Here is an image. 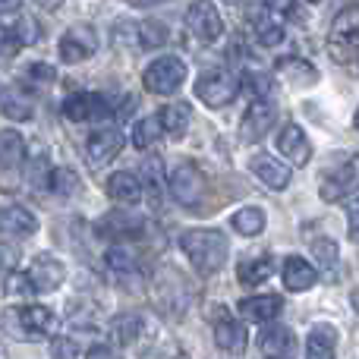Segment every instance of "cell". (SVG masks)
Here are the masks:
<instances>
[{
  "label": "cell",
  "instance_id": "4",
  "mask_svg": "<svg viewBox=\"0 0 359 359\" xmlns=\"http://www.w3.org/2000/svg\"><path fill=\"white\" fill-rule=\"evenodd\" d=\"M236 92H240V79L233 73H227V69H208L196 82L198 101L208 107H227L236 98Z\"/></svg>",
  "mask_w": 359,
  "mask_h": 359
},
{
  "label": "cell",
  "instance_id": "26",
  "mask_svg": "<svg viewBox=\"0 0 359 359\" xmlns=\"http://www.w3.org/2000/svg\"><path fill=\"white\" fill-rule=\"evenodd\" d=\"M271 274H274V259L271 255H255V259L240 262V268H236V278H240V284H246V287L265 284Z\"/></svg>",
  "mask_w": 359,
  "mask_h": 359
},
{
  "label": "cell",
  "instance_id": "31",
  "mask_svg": "<svg viewBox=\"0 0 359 359\" xmlns=\"http://www.w3.org/2000/svg\"><path fill=\"white\" fill-rule=\"evenodd\" d=\"M230 224H233V230L243 236H259L262 230H265L268 217L259 205H246V208H240L233 217H230Z\"/></svg>",
  "mask_w": 359,
  "mask_h": 359
},
{
  "label": "cell",
  "instance_id": "46",
  "mask_svg": "<svg viewBox=\"0 0 359 359\" xmlns=\"http://www.w3.org/2000/svg\"><path fill=\"white\" fill-rule=\"evenodd\" d=\"M22 0H0V16H10V13H19Z\"/></svg>",
  "mask_w": 359,
  "mask_h": 359
},
{
  "label": "cell",
  "instance_id": "8",
  "mask_svg": "<svg viewBox=\"0 0 359 359\" xmlns=\"http://www.w3.org/2000/svg\"><path fill=\"white\" fill-rule=\"evenodd\" d=\"M215 344L230 356H240L246 353V344H249V334H246V325L240 318H233L227 309H215Z\"/></svg>",
  "mask_w": 359,
  "mask_h": 359
},
{
  "label": "cell",
  "instance_id": "23",
  "mask_svg": "<svg viewBox=\"0 0 359 359\" xmlns=\"http://www.w3.org/2000/svg\"><path fill=\"white\" fill-rule=\"evenodd\" d=\"M139 183H142V196H149V202L158 208V205L164 202V192L170 189L168 177H164L161 158H149V161L142 164V177H139Z\"/></svg>",
  "mask_w": 359,
  "mask_h": 359
},
{
  "label": "cell",
  "instance_id": "20",
  "mask_svg": "<svg viewBox=\"0 0 359 359\" xmlns=\"http://www.w3.org/2000/svg\"><path fill=\"white\" fill-rule=\"evenodd\" d=\"M249 168H252V174L259 177L271 192L287 189V183H290V168H287L284 161H278V158H271V155H255Z\"/></svg>",
  "mask_w": 359,
  "mask_h": 359
},
{
  "label": "cell",
  "instance_id": "41",
  "mask_svg": "<svg viewBox=\"0 0 359 359\" xmlns=\"http://www.w3.org/2000/svg\"><path fill=\"white\" fill-rule=\"evenodd\" d=\"M19 48H22V41H19L16 29H6V25H0V57H16Z\"/></svg>",
  "mask_w": 359,
  "mask_h": 359
},
{
  "label": "cell",
  "instance_id": "5",
  "mask_svg": "<svg viewBox=\"0 0 359 359\" xmlns=\"http://www.w3.org/2000/svg\"><path fill=\"white\" fill-rule=\"evenodd\" d=\"M168 186H170V196H174L183 208H196L205 198V192H208V180H205V174L196 164H180V168H174Z\"/></svg>",
  "mask_w": 359,
  "mask_h": 359
},
{
  "label": "cell",
  "instance_id": "17",
  "mask_svg": "<svg viewBox=\"0 0 359 359\" xmlns=\"http://www.w3.org/2000/svg\"><path fill=\"white\" fill-rule=\"evenodd\" d=\"M278 151L293 164V168H303V164H309L312 145H309V139H306L303 126L287 123L284 130H280V136H278Z\"/></svg>",
  "mask_w": 359,
  "mask_h": 359
},
{
  "label": "cell",
  "instance_id": "47",
  "mask_svg": "<svg viewBox=\"0 0 359 359\" xmlns=\"http://www.w3.org/2000/svg\"><path fill=\"white\" fill-rule=\"evenodd\" d=\"M38 6H44V10H60V4L63 0H35Z\"/></svg>",
  "mask_w": 359,
  "mask_h": 359
},
{
  "label": "cell",
  "instance_id": "25",
  "mask_svg": "<svg viewBox=\"0 0 359 359\" xmlns=\"http://www.w3.org/2000/svg\"><path fill=\"white\" fill-rule=\"evenodd\" d=\"M337 347V331L331 325H316L306 337V356L309 359H334Z\"/></svg>",
  "mask_w": 359,
  "mask_h": 359
},
{
  "label": "cell",
  "instance_id": "50",
  "mask_svg": "<svg viewBox=\"0 0 359 359\" xmlns=\"http://www.w3.org/2000/svg\"><path fill=\"white\" fill-rule=\"evenodd\" d=\"M353 123H356V130H359V111H356V117H353Z\"/></svg>",
  "mask_w": 359,
  "mask_h": 359
},
{
  "label": "cell",
  "instance_id": "13",
  "mask_svg": "<svg viewBox=\"0 0 359 359\" xmlns=\"http://www.w3.org/2000/svg\"><path fill=\"white\" fill-rule=\"evenodd\" d=\"M259 344L268 359H293L297 356V334L280 322H268L259 334Z\"/></svg>",
  "mask_w": 359,
  "mask_h": 359
},
{
  "label": "cell",
  "instance_id": "16",
  "mask_svg": "<svg viewBox=\"0 0 359 359\" xmlns=\"http://www.w3.org/2000/svg\"><path fill=\"white\" fill-rule=\"evenodd\" d=\"M249 22H252V32H255V41L265 44V48H278L280 41H284V22H280V13H274L271 6H255L252 16H249Z\"/></svg>",
  "mask_w": 359,
  "mask_h": 359
},
{
  "label": "cell",
  "instance_id": "38",
  "mask_svg": "<svg viewBox=\"0 0 359 359\" xmlns=\"http://www.w3.org/2000/svg\"><path fill=\"white\" fill-rule=\"evenodd\" d=\"M4 287H6V293H16V297H29V293H35L29 274H22V271H10V274H6Z\"/></svg>",
  "mask_w": 359,
  "mask_h": 359
},
{
  "label": "cell",
  "instance_id": "21",
  "mask_svg": "<svg viewBox=\"0 0 359 359\" xmlns=\"http://www.w3.org/2000/svg\"><path fill=\"white\" fill-rule=\"evenodd\" d=\"M38 230V221L22 205H0V233L6 236H29Z\"/></svg>",
  "mask_w": 359,
  "mask_h": 359
},
{
  "label": "cell",
  "instance_id": "7",
  "mask_svg": "<svg viewBox=\"0 0 359 359\" xmlns=\"http://www.w3.org/2000/svg\"><path fill=\"white\" fill-rule=\"evenodd\" d=\"M114 111H117L114 101L98 92H79L63 101V114H67L69 120H76V123H82V120H104V117H111Z\"/></svg>",
  "mask_w": 359,
  "mask_h": 359
},
{
  "label": "cell",
  "instance_id": "32",
  "mask_svg": "<svg viewBox=\"0 0 359 359\" xmlns=\"http://www.w3.org/2000/svg\"><path fill=\"white\" fill-rule=\"evenodd\" d=\"M48 192H54V196L60 198H69L79 192V174L69 168H50L48 174Z\"/></svg>",
  "mask_w": 359,
  "mask_h": 359
},
{
  "label": "cell",
  "instance_id": "14",
  "mask_svg": "<svg viewBox=\"0 0 359 359\" xmlns=\"http://www.w3.org/2000/svg\"><path fill=\"white\" fill-rule=\"evenodd\" d=\"M353 186H356V164L347 161V164H334V168L322 177L318 192H322L325 202H341V198L350 196Z\"/></svg>",
  "mask_w": 359,
  "mask_h": 359
},
{
  "label": "cell",
  "instance_id": "35",
  "mask_svg": "<svg viewBox=\"0 0 359 359\" xmlns=\"http://www.w3.org/2000/svg\"><path fill=\"white\" fill-rule=\"evenodd\" d=\"M161 120L158 117H142L136 126H133V145L136 149H151V145L161 139Z\"/></svg>",
  "mask_w": 359,
  "mask_h": 359
},
{
  "label": "cell",
  "instance_id": "10",
  "mask_svg": "<svg viewBox=\"0 0 359 359\" xmlns=\"http://www.w3.org/2000/svg\"><path fill=\"white\" fill-rule=\"evenodd\" d=\"M57 50H60L63 63H79V60H86V57H92L95 50H98V35H95L92 25H73V29L63 32Z\"/></svg>",
  "mask_w": 359,
  "mask_h": 359
},
{
  "label": "cell",
  "instance_id": "51",
  "mask_svg": "<svg viewBox=\"0 0 359 359\" xmlns=\"http://www.w3.org/2000/svg\"><path fill=\"white\" fill-rule=\"evenodd\" d=\"M309 4H318V0H309Z\"/></svg>",
  "mask_w": 359,
  "mask_h": 359
},
{
  "label": "cell",
  "instance_id": "45",
  "mask_svg": "<svg viewBox=\"0 0 359 359\" xmlns=\"http://www.w3.org/2000/svg\"><path fill=\"white\" fill-rule=\"evenodd\" d=\"M86 359H123V356H120V350L107 347V344H95V347L86 353Z\"/></svg>",
  "mask_w": 359,
  "mask_h": 359
},
{
  "label": "cell",
  "instance_id": "44",
  "mask_svg": "<svg viewBox=\"0 0 359 359\" xmlns=\"http://www.w3.org/2000/svg\"><path fill=\"white\" fill-rule=\"evenodd\" d=\"M347 233L350 240L359 243V198L356 202H350V215H347Z\"/></svg>",
  "mask_w": 359,
  "mask_h": 359
},
{
  "label": "cell",
  "instance_id": "1",
  "mask_svg": "<svg viewBox=\"0 0 359 359\" xmlns=\"http://www.w3.org/2000/svg\"><path fill=\"white\" fill-rule=\"evenodd\" d=\"M180 249L186 252L189 265L202 274H215L224 268L227 262V236L221 230H211V227H196V230H186L180 236Z\"/></svg>",
  "mask_w": 359,
  "mask_h": 359
},
{
  "label": "cell",
  "instance_id": "12",
  "mask_svg": "<svg viewBox=\"0 0 359 359\" xmlns=\"http://www.w3.org/2000/svg\"><path fill=\"white\" fill-rule=\"evenodd\" d=\"M6 318H13L19 325V334H25V337H41L57 328L54 312L44 309V306H19V309L6 312Z\"/></svg>",
  "mask_w": 359,
  "mask_h": 359
},
{
  "label": "cell",
  "instance_id": "6",
  "mask_svg": "<svg viewBox=\"0 0 359 359\" xmlns=\"http://www.w3.org/2000/svg\"><path fill=\"white\" fill-rule=\"evenodd\" d=\"M186 25L202 44H215L224 35V19L211 0H196L189 6V13H186Z\"/></svg>",
  "mask_w": 359,
  "mask_h": 359
},
{
  "label": "cell",
  "instance_id": "39",
  "mask_svg": "<svg viewBox=\"0 0 359 359\" xmlns=\"http://www.w3.org/2000/svg\"><path fill=\"white\" fill-rule=\"evenodd\" d=\"M50 359H79V344L73 337H54L50 344Z\"/></svg>",
  "mask_w": 359,
  "mask_h": 359
},
{
  "label": "cell",
  "instance_id": "36",
  "mask_svg": "<svg viewBox=\"0 0 359 359\" xmlns=\"http://www.w3.org/2000/svg\"><path fill=\"white\" fill-rule=\"evenodd\" d=\"M0 107H4V114L6 117H13V120H29L32 117V101L25 98V95H19V92L4 95Z\"/></svg>",
  "mask_w": 359,
  "mask_h": 359
},
{
  "label": "cell",
  "instance_id": "15",
  "mask_svg": "<svg viewBox=\"0 0 359 359\" xmlns=\"http://www.w3.org/2000/svg\"><path fill=\"white\" fill-rule=\"evenodd\" d=\"M25 274H29V280H32V287H35V290L48 293V290H57V287L63 284L67 268H63L60 259H54V255L44 252V255H35V262H32V268Z\"/></svg>",
  "mask_w": 359,
  "mask_h": 359
},
{
  "label": "cell",
  "instance_id": "30",
  "mask_svg": "<svg viewBox=\"0 0 359 359\" xmlns=\"http://www.w3.org/2000/svg\"><path fill=\"white\" fill-rule=\"evenodd\" d=\"M22 161H25L22 136H19V133H13V130H4V133H0V168L16 170Z\"/></svg>",
  "mask_w": 359,
  "mask_h": 359
},
{
  "label": "cell",
  "instance_id": "33",
  "mask_svg": "<svg viewBox=\"0 0 359 359\" xmlns=\"http://www.w3.org/2000/svg\"><path fill=\"white\" fill-rule=\"evenodd\" d=\"M142 328H145L142 318L133 316V312H126V316H117V318H114L111 334H114V341H117V344H136L139 334H142Z\"/></svg>",
  "mask_w": 359,
  "mask_h": 359
},
{
  "label": "cell",
  "instance_id": "19",
  "mask_svg": "<svg viewBox=\"0 0 359 359\" xmlns=\"http://www.w3.org/2000/svg\"><path fill=\"white\" fill-rule=\"evenodd\" d=\"M284 309V299L278 293H262V297H246L240 303V316L246 322H255V325H268L278 318V312Z\"/></svg>",
  "mask_w": 359,
  "mask_h": 359
},
{
  "label": "cell",
  "instance_id": "40",
  "mask_svg": "<svg viewBox=\"0 0 359 359\" xmlns=\"http://www.w3.org/2000/svg\"><path fill=\"white\" fill-rule=\"evenodd\" d=\"M139 359H177V344L174 341H155L142 350Z\"/></svg>",
  "mask_w": 359,
  "mask_h": 359
},
{
  "label": "cell",
  "instance_id": "11",
  "mask_svg": "<svg viewBox=\"0 0 359 359\" xmlns=\"http://www.w3.org/2000/svg\"><path fill=\"white\" fill-rule=\"evenodd\" d=\"M123 149V133L117 126H104V130H95L92 136L86 139V158L95 164V168H104Z\"/></svg>",
  "mask_w": 359,
  "mask_h": 359
},
{
  "label": "cell",
  "instance_id": "24",
  "mask_svg": "<svg viewBox=\"0 0 359 359\" xmlns=\"http://www.w3.org/2000/svg\"><path fill=\"white\" fill-rule=\"evenodd\" d=\"M107 196L120 205H136L139 198H142V183H139L136 174L120 170V174H114L111 180H107Z\"/></svg>",
  "mask_w": 359,
  "mask_h": 359
},
{
  "label": "cell",
  "instance_id": "27",
  "mask_svg": "<svg viewBox=\"0 0 359 359\" xmlns=\"http://www.w3.org/2000/svg\"><path fill=\"white\" fill-rule=\"evenodd\" d=\"M104 262L120 280H130V278L139 280V262H136V252H133L130 246H111L104 255Z\"/></svg>",
  "mask_w": 359,
  "mask_h": 359
},
{
  "label": "cell",
  "instance_id": "18",
  "mask_svg": "<svg viewBox=\"0 0 359 359\" xmlns=\"http://www.w3.org/2000/svg\"><path fill=\"white\" fill-rule=\"evenodd\" d=\"M280 278H284L287 290L303 293V290H309V287L318 284V268L309 265L306 259H299V255H287L284 268H280Z\"/></svg>",
  "mask_w": 359,
  "mask_h": 359
},
{
  "label": "cell",
  "instance_id": "42",
  "mask_svg": "<svg viewBox=\"0 0 359 359\" xmlns=\"http://www.w3.org/2000/svg\"><path fill=\"white\" fill-rule=\"evenodd\" d=\"M25 79L38 86V82H54L57 73H54V67H48V63H32V67L25 69Z\"/></svg>",
  "mask_w": 359,
  "mask_h": 359
},
{
  "label": "cell",
  "instance_id": "48",
  "mask_svg": "<svg viewBox=\"0 0 359 359\" xmlns=\"http://www.w3.org/2000/svg\"><path fill=\"white\" fill-rule=\"evenodd\" d=\"M164 4V0H133V6H158Z\"/></svg>",
  "mask_w": 359,
  "mask_h": 359
},
{
  "label": "cell",
  "instance_id": "3",
  "mask_svg": "<svg viewBox=\"0 0 359 359\" xmlns=\"http://www.w3.org/2000/svg\"><path fill=\"white\" fill-rule=\"evenodd\" d=\"M183 82H186V63L174 54L158 57L142 73V86H145V92H151V95H170V92H177Z\"/></svg>",
  "mask_w": 359,
  "mask_h": 359
},
{
  "label": "cell",
  "instance_id": "34",
  "mask_svg": "<svg viewBox=\"0 0 359 359\" xmlns=\"http://www.w3.org/2000/svg\"><path fill=\"white\" fill-rule=\"evenodd\" d=\"M312 255H316V262H318L322 271H334V268L341 265V249H337V243L331 240V236H318V240H312Z\"/></svg>",
  "mask_w": 359,
  "mask_h": 359
},
{
  "label": "cell",
  "instance_id": "37",
  "mask_svg": "<svg viewBox=\"0 0 359 359\" xmlns=\"http://www.w3.org/2000/svg\"><path fill=\"white\" fill-rule=\"evenodd\" d=\"M164 41H168V29H164L161 22L149 19V22L139 25V44H142V48H161Z\"/></svg>",
  "mask_w": 359,
  "mask_h": 359
},
{
  "label": "cell",
  "instance_id": "49",
  "mask_svg": "<svg viewBox=\"0 0 359 359\" xmlns=\"http://www.w3.org/2000/svg\"><path fill=\"white\" fill-rule=\"evenodd\" d=\"M0 359H6V347H4V344H0Z\"/></svg>",
  "mask_w": 359,
  "mask_h": 359
},
{
  "label": "cell",
  "instance_id": "2",
  "mask_svg": "<svg viewBox=\"0 0 359 359\" xmlns=\"http://www.w3.org/2000/svg\"><path fill=\"white\" fill-rule=\"evenodd\" d=\"M328 54L341 67H359V4L344 6L328 32Z\"/></svg>",
  "mask_w": 359,
  "mask_h": 359
},
{
  "label": "cell",
  "instance_id": "29",
  "mask_svg": "<svg viewBox=\"0 0 359 359\" xmlns=\"http://www.w3.org/2000/svg\"><path fill=\"white\" fill-rule=\"evenodd\" d=\"M161 120V130L168 133L170 139H183L186 130H189V104H168L158 114Z\"/></svg>",
  "mask_w": 359,
  "mask_h": 359
},
{
  "label": "cell",
  "instance_id": "22",
  "mask_svg": "<svg viewBox=\"0 0 359 359\" xmlns=\"http://www.w3.org/2000/svg\"><path fill=\"white\" fill-rule=\"evenodd\" d=\"M274 69H278V76L287 82V86H316L318 82V69L312 67L309 60H303V57H280L278 63H274Z\"/></svg>",
  "mask_w": 359,
  "mask_h": 359
},
{
  "label": "cell",
  "instance_id": "28",
  "mask_svg": "<svg viewBox=\"0 0 359 359\" xmlns=\"http://www.w3.org/2000/svg\"><path fill=\"white\" fill-rule=\"evenodd\" d=\"M101 230L111 233L114 240H126V236H136L139 230H142V217L126 215V211H111V215H104V221H101Z\"/></svg>",
  "mask_w": 359,
  "mask_h": 359
},
{
  "label": "cell",
  "instance_id": "9",
  "mask_svg": "<svg viewBox=\"0 0 359 359\" xmlns=\"http://www.w3.org/2000/svg\"><path fill=\"white\" fill-rule=\"evenodd\" d=\"M278 120V107H274L271 98H262V101H252L240 123V139L243 142H262L268 136V130L274 126Z\"/></svg>",
  "mask_w": 359,
  "mask_h": 359
},
{
  "label": "cell",
  "instance_id": "43",
  "mask_svg": "<svg viewBox=\"0 0 359 359\" xmlns=\"http://www.w3.org/2000/svg\"><path fill=\"white\" fill-rule=\"evenodd\" d=\"M16 35H19V41L22 44H35L38 38H41V25L32 22V19H22V22L16 25Z\"/></svg>",
  "mask_w": 359,
  "mask_h": 359
}]
</instances>
